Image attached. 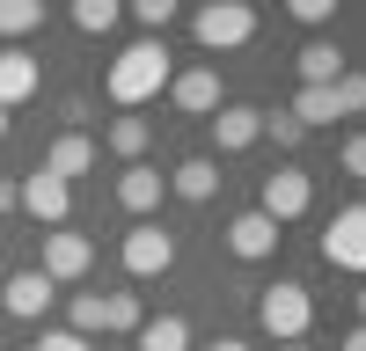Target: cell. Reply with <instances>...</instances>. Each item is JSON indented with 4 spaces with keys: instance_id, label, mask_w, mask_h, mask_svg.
Returning a JSON list of instances; mask_svg holds the SVG:
<instances>
[{
    "instance_id": "cell-1",
    "label": "cell",
    "mask_w": 366,
    "mask_h": 351,
    "mask_svg": "<svg viewBox=\"0 0 366 351\" xmlns=\"http://www.w3.org/2000/svg\"><path fill=\"white\" fill-rule=\"evenodd\" d=\"M169 88V44L162 37H139V44H125L110 58V73H103V96L117 103V110H139L147 96H162Z\"/></svg>"
},
{
    "instance_id": "cell-2",
    "label": "cell",
    "mask_w": 366,
    "mask_h": 351,
    "mask_svg": "<svg viewBox=\"0 0 366 351\" xmlns=\"http://www.w3.org/2000/svg\"><path fill=\"white\" fill-rule=\"evenodd\" d=\"M257 322H264V337H279V344H300V337H308V322H315V300H308V285H293V278L264 285V292H257Z\"/></svg>"
},
{
    "instance_id": "cell-3",
    "label": "cell",
    "mask_w": 366,
    "mask_h": 351,
    "mask_svg": "<svg viewBox=\"0 0 366 351\" xmlns=\"http://www.w3.org/2000/svg\"><path fill=\"white\" fill-rule=\"evenodd\" d=\"M191 37H198L205 51H234V44L257 37V8H242V0H212V8L191 15Z\"/></svg>"
},
{
    "instance_id": "cell-4",
    "label": "cell",
    "mask_w": 366,
    "mask_h": 351,
    "mask_svg": "<svg viewBox=\"0 0 366 351\" xmlns=\"http://www.w3.org/2000/svg\"><path fill=\"white\" fill-rule=\"evenodd\" d=\"M322 263H330V271H359L366 278V205H345V213L322 227Z\"/></svg>"
},
{
    "instance_id": "cell-5",
    "label": "cell",
    "mask_w": 366,
    "mask_h": 351,
    "mask_svg": "<svg viewBox=\"0 0 366 351\" xmlns=\"http://www.w3.org/2000/svg\"><path fill=\"white\" fill-rule=\"evenodd\" d=\"M308 205H315V183H308V176H300V168H271V176H264V198H257V213H264L271 227L300 220V213H308Z\"/></svg>"
},
{
    "instance_id": "cell-6",
    "label": "cell",
    "mask_w": 366,
    "mask_h": 351,
    "mask_svg": "<svg viewBox=\"0 0 366 351\" xmlns=\"http://www.w3.org/2000/svg\"><path fill=\"white\" fill-rule=\"evenodd\" d=\"M88 263H96V242H88V234H66V227L44 234V263H37V271H44L51 285H81Z\"/></svg>"
},
{
    "instance_id": "cell-7",
    "label": "cell",
    "mask_w": 366,
    "mask_h": 351,
    "mask_svg": "<svg viewBox=\"0 0 366 351\" xmlns=\"http://www.w3.org/2000/svg\"><path fill=\"white\" fill-rule=\"evenodd\" d=\"M117 256H125V271H132V278H162L169 263H176V234H162L154 220H139L125 242H117Z\"/></svg>"
},
{
    "instance_id": "cell-8",
    "label": "cell",
    "mask_w": 366,
    "mask_h": 351,
    "mask_svg": "<svg viewBox=\"0 0 366 351\" xmlns=\"http://www.w3.org/2000/svg\"><path fill=\"white\" fill-rule=\"evenodd\" d=\"M22 213L37 220V227H66V213H74V183H59V176L29 168V176H22Z\"/></svg>"
},
{
    "instance_id": "cell-9",
    "label": "cell",
    "mask_w": 366,
    "mask_h": 351,
    "mask_svg": "<svg viewBox=\"0 0 366 351\" xmlns=\"http://www.w3.org/2000/svg\"><path fill=\"white\" fill-rule=\"evenodd\" d=\"M205 125H212V146H220V154H242V146L264 139V110H249V103H220Z\"/></svg>"
},
{
    "instance_id": "cell-10",
    "label": "cell",
    "mask_w": 366,
    "mask_h": 351,
    "mask_svg": "<svg viewBox=\"0 0 366 351\" xmlns=\"http://www.w3.org/2000/svg\"><path fill=\"white\" fill-rule=\"evenodd\" d=\"M44 88V66H37V51H0V110H15V103H29Z\"/></svg>"
},
{
    "instance_id": "cell-11",
    "label": "cell",
    "mask_w": 366,
    "mask_h": 351,
    "mask_svg": "<svg viewBox=\"0 0 366 351\" xmlns=\"http://www.w3.org/2000/svg\"><path fill=\"white\" fill-rule=\"evenodd\" d=\"M37 168H44V176H59V183H74V176L96 168V139H88V132H59V139H51V154H44Z\"/></svg>"
},
{
    "instance_id": "cell-12",
    "label": "cell",
    "mask_w": 366,
    "mask_h": 351,
    "mask_svg": "<svg viewBox=\"0 0 366 351\" xmlns=\"http://www.w3.org/2000/svg\"><path fill=\"white\" fill-rule=\"evenodd\" d=\"M169 96H176V110H191V117H212V110H220V73H212V66L169 73Z\"/></svg>"
},
{
    "instance_id": "cell-13",
    "label": "cell",
    "mask_w": 366,
    "mask_h": 351,
    "mask_svg": "<svg viewBox=\"0 0 366 351\" xmlns=\"http://www.w3.org/2000/svg\"><path fill=\"white\" fill-rule=\"evenodd\" d=\"M51 300H59V285H51L44 271H15L8 285H0V307H8V315H22V322H29V315H44Z\"/></svg>"
},
{
    "instance_id": "cell-14",
    "label": "cell",
    "mask_w": 366,
    "mask_h": 351,
    "mask_svg": "<svg viewBox=\"0 0 366 351\" xmlns=\"http://www.w3.org/2000/svg\"><path fill=\"white\" fill-rule=\"evenodd\" d=\"M227 249H234L242 263H264L271 249H279V227H271L264 213H242V220H227Z\"/></svg>"
},
{
    "instance_id": "cell-15",
    "label": "cell",
    "mask_w": 366,
    "mask_h": 351,
    "mask_svg": "<svg viewBox=\"0 0 366 351\" xmlns=\"http://www.w3.org/2000/svg\"><path fill=\"white\" fill-rule=\"evenodd\" d=\"M169 190H176V198H191V205H205L212 190H220V161H212V154L176 161V168H169Z\"/></svg>"
},
{
    "instance_id": "cell-16",
    "label": "cell",
    "mask_w": 366,
    "mask_h": 351,
    "mask_svg": "<svg viewBox=\"0 0 366 351\" xmlns=\"http://www.w3.org/2000/svg\"><path fill=\"white\" fill-rule=\"evenodd\" d=\"M162 183H169L162 168H147V161H132L125 176H117V205H125V213H154V205H162Z\"/></svg>"
},
{
    "instance_id": "cell-17",
    "label": "cell",
    "mask_w": 366,
    "mask_h": 351,
    "mask_svg": "<svg viewBox=\"0 0 366 351\" xmlns=\"http://www.w3.org/2000/svg\"><path fill=\"white\" fill-rule=\"evenodd\" d=\"M337 73H345V51L330 44V37L300 44V88H337Z\"/></svg>"
},
{
    "instance_id": "cell-18",
    "label": "cell",
    "mask_w": 366,
    "mask_h": 351,
    "mask_svg": "<svg viewBox=\"0 0 366 351\" xmlns=\"http://www.w3.org/2000/svg\"><path fill=\"white\" fill-rule=\"evenodd\" d=\"M139 351H191V322L183 315H154V322H139Z\"/></svg>"
},
{
    "instance_id": "cell-19",
    "label": "cell",
    "mask_w": 366,
    "mask_h": 351,
    "mask_svg": "<svg viewBox=\"0 0 366 351\" xmlns=\"http://www.w3.org/2000/svg\"><path fill=\"white\" fill-rule=\"evenodd\" d=\"M117 22H125L117 0H74V29H81V37H110Z\"/></svg>"
},
{
    "instance_id": "cell-20",
    "label": "cell",
    "mask_w": 366,
    "mask_h": 351,
    "mask_svg": "<svg viewBox=\"0 0 366 351\" xmlns=\"http://www.w3.org/2000/svg\"><path fill=\"white\" fill-rule=\"evenodd\" d=\"M286 110L300 117V132H308V125H337V96H330V88H300Z\"/></svg>"
},
{
    "instance_id": "cell-21",
    "label": "cell",
    "mask_w": 366,
    "mask_h": 351,
    "mask_svg": "<svg viewBox=\"0 0 366 351\" xmlns=\"http://www.w3.org/2000/svg\"><path fill=\"white\" fill-rule=\"evenodd\" d=\"M44 29V0H0V37H29Z\"/></svg>"
},
{
    "instance_id": "cell-22",
    "label": "cell",
    "mask_w": 366,
    "mask_h": 351,
    "mask_svg": "<svg viewBox=\"0 0 366 351\" xmlns=\"http://www.w3.org/2000/svg\"><path fill=\"white\" fill-rule=\"evenodd\" d=\"M103 146H110V154H125V161H139V154H147V117H117V125L103 132Z\"/></svg>"
},
{
    "instance_id": "cell-23",
    "label": "cell",
    "mask_w": 366,
    "mask_h": 351,
    "mask_svg": "<svg viewBox=\"0 0 366 351\" xmlns=\"http://www.w3.org/2000/svg\"><path fill=\"white\" fill-rule=\"evenodd\" d=\"M139 322H147L139 292H110V300H103V330H132V337H139Z\"/></svg>"
},
{
    "instance_id": "cell-24",
    "label": "cell",
    "mask_w": 366,
    "mask_h": 351,
    "mask_svg": "<svg viewBox=\"0 0 366 351\" xmlns=\"http://www.w3.org/2000/svg\"><path fill=\"white\" fill-rule=\"evenodd\" d=\"M330 96H337V117H366V73H359V66H345Z\"/></svg>"
},
{
    "instance_id": "cell-25",
    "label": "cell",
    "mask_w": 366,
    "mask_h": 351,
    "mask_svg": "<svg viewBox=\"0 0 366 351\" xmlns=\"http://www.w3.org/2000/svg\"><path fill=\"white\" fill-rule=\"evenodd\" d=\"M264 139L279 146V154H293V146L308 139V132H300V117H293V110H264Z\"/></svg>"
},
{
    "instance_id": "cell-26",
    "label": "cell",
    "mask_w": 366,
    "mask_h": 351,
    "mask_svg": "<svg viewBox=\"0 0 366 351\" xmlns=\"http://www.w3.org/2000/svg\"><path fill=\"white\" fill-rule=\"evenodd\" d=\"M66 315H74V337H96L103 330V292H74Z\"/></svg>"
},
{
    "instance_id": "cell-27",
    "label": "cell",
    "mask_w": 366,
    "mask_h": 351,
    "mask_svg": "<svg viewBox=\"0 0 366 351\" xmlns=\"http://www.w3.org/2000/svg\"><path fill=\"white\" fill-rule=\"evenodd\" d=\"M132 15H139V29H154V37H162V29L176 22V0H132Z\"/></svg>"
},
{
    "instance_id": "cell-28",
    "label": "cell",
    "mask_w": 366,
    "mask_h": 351,
    "mask_svg": "<svg viewBox=\"0 0 366 351\" xmlns=\"http://www.w3.org/2000/svg\"><path fill=\"white\" fill-rule=\"evenodd\" d=\"M286 15L315 29V22H330V15H337V0H293V8H286Z\"/></svg>"
},
{
    "instance_id": "cell-29",
    "label": "cell",
    "mask_w": 366,
    "mask_h": 351,
    "mask_svg": "<svg viewBox=\"0 0 366 351\" xmlns=\"http://www.w3.org/2000/svg\"><path fill=\"white\" fill-rule=\"evenodd\" d=\"M337 161H345V176H366V132H352V139L337 146Z\"/></svg>"
},
{
    "instance_id": "cell-30",
    "label": "cell",
    "mask_w": 366,
    "mask_h": 351,
    "mask_svg": "<svg viewBox=\"0 0 366 351\" xmlns=\"http://www.w3.org/2000/svg\"><path fill=\"white\" fill-rule=\"evenodd\" d=\"M37 351H96V344L74 337V330H44V337H37Z\"/></svg>"
},
{
    "instance_id": "cell-31",
    "label": "cell",
    "mask_w": 366,
    "mask_h": 351,
    "mask_svg": "<svg viewBox=\"0 0 366 351\" xmlns=\"http://www.w3.org/2000/svg\"><path fill=\"white\" fill-rule=\"evenodd\" d=\"M22 205V183H8V176H0V213H15Z\"/></svg>"
},
{
    "instance_id": "cell-32",
    "label": "cell",
    "mask_w": 366,
    "mask_h": 351,
    "mask_svg": "<svg viewBox=\"0 0 366 351\" xmlns=\"http://www.w3.org/2000/svg\"><path fill=\"white\" fill-rule=\"evenodd\" d=\"M205 351H257V344H242V337H220V344H205Z\"/></svg>"
},
{
    "instance_id": "cell-33",
    "label": "cell",
    "mask_w": 366,
    "mask_h": 351,
    "mask_svg": "<svg viewBox=\"0 0 366 351\" xmlns=\"http://www.w3.org/2000/svg\"><path fill=\"white\" fill-rule=\"evenodd\" d=\"M337 351H366V322H359V330H352V337H345Z\"/></svg>"
},
{
    "instance_id": "cell-34",
    "label": "cell",
    "mask_w": 366,
    "mask_h": 351,
    "mask_svg": "<svg viewBox=\"0 0 366 351\" xmlns=\"http://www.w3.org/2000/svg\"><path fill=\"white\" fill-rule=\"evenodd\" d=\"M359 322H366V285H359Z\"/></svg>"
},
{
    "instance_id": "cell-35",
    "label": "cell",
    "mask_w": 366,
    "mask_h": 351,
    "mask_svg": "<svg viewBox=\"0 0 366 351\" xmlns=\"http://www.w3.org/2000/svg\"><path fill=\"white\" fill-rule=\"evenodd\" d=\"M0 139H8V110H0Z\"/></svg>"
},
{
    "instance_id": "cell-36",
    "label": "cell",
    "mask_w": 366,
    "mask_h": 351,
    "mask_svg": "<svg viewBox=\"0 0 366 351\" xmlns=\"http://www.w3.org/2000/svg\"><path fill=\"white\" fill-rule=\"evenodd\" d=\"M279 351H308V344H279Z\"/></svg>"
},
{
    "instance_id": "cell-37",
    "label": "cell",
    "mask_w": 366,
    "mask_h": 351,
    "mask_svg": "<svg viewBox=\"0 0 366 351\" xmlns=\"http://www.w3.org/2000/svg\"><path fill=\"white\" fill-rule=\"evenodd\" d=\"M22 351H37V344H22Z\"/></svg>"
}]
</instances>
